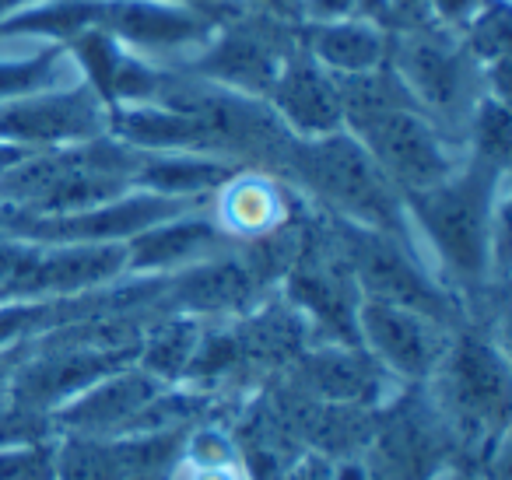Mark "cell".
Wrapping results in <instances>:
<instances>
[{
    "instance_id": "cell-1",
    "label": "cell",
    "mask_w": 512,
    "mask_h": 480,
    "mask_svg": "<svg viewBox=\"0 0 512 480\" xmlns=\"http://www.w3.org/2000/svg\"><path fill=\"white\" fill-rule=\"evenodd\" d=\"M505 172L463 158L442 183L404 197L418 253L460 302L491 288L495 235L505 221Z\"/></svg>"
},
{
    "instance_id": "cell-2",
    "label": "cell",
    "mask_w": 512,
    "mask_h": 480,
    "mask_svg": "<svg viewBox=\"0 0 512 480\" xmlns=\"http://www.w3.org/2000/svg\"><path fill=\"white\" fill-rule=\"evenodd\" d=\"M341 81L344 130L376 158L404 197L449 179L463 165L467 151L449 141L411 102L390 67L351 74Z\"/></svg>"
},
{
    "instance_id": "cell-3",
    "label": "cell",
    "mask_w": 512,
    "mask_h": 480,
    "mask_svg": "<svg viewBox=\"0 0 512 480\" xmlns=\"http://www.w3.org/2000/svg\"><path fill=\"white\" fill-rule=\"evenodd\" d=\"M278 179L306 193L330 218L414 242L404 193L386 179L376 158L348 130H334L313 141L292 137Z\"/></svg>"
},
{
    "instance_id": "cell-4",
    "label": "cell",
    "mask_w": 512,
    "mask_h": 480,
    "mask_svg": "<svg viewBox=\"0 0 512 480\" xmlns=\"http://www.w3.org/2000/svg\"><path fill=\"white\" fill-rule=\"evenodd\" d=\"M141 155L144 151L127 148L113 134L67 148L32 151L0 176V211L57 218L109 204L134 190Z\"/></svg>"
},
{
    "instance_id": "cell-5",
    "label": "cell",
    "mask_w": 512,
    "mask_h": 480,
    "mask_svg": "<svg viewBox=\"0 0 512 480\" xmlns=\"http://www.w3.org/2000/svg\"><path fill=\"white\" fill-rule=\"evenodd\" d=\"M386 67L397 74L411 102L463 148V134L474 106L481 102L484 71L463 50L460 36L449 29H400L390 32Z\"/></svg>"
},
{
    "instance_id": "cell-6",
    "label": "cell",
    "mask_w": 512,
    "mask_h": 480,
    "mask_svg": "<svg viewBox=\"0 0 512 480\" xmlns=\"http://www.w3.org/2000/svg\"><path fill=\"white\" fill-rule=\"evenodd\" d=\"M425 386L428 403L446 424L453 445L488 442L505 424L509 361L488 333L456 330Z\"/></svg>"
},
{
    "instance_id": "cell-7",
    "label": "cell",
    "mask_w": 512,
    "mask_h": 480,
    "mask_svg": "<svg viewBox=\"0 0 512 480\" xmlns=\"http://www.w3.org/2000/svg\"><path fill=\"white\" fill-rule=\"evenodd\" d=\"M330 235H334L362 298L404 305V309L425 312V316L460 330L463 302L432 274L414 242L372 232V228L351 225L341 218H330Z\"/></svg>"
},
{
    "instance_id": "cell-8",
    "label": "cell",
    "mask_w": 512,
    "mask_h": 480,
    "mask_svg": "<svg viewBox=\"0 0 512 480\" xmlns=\"http://www.w3.org/2000/svg\"><path fill=\"white\" fill-rule=\"evenodd\" d=\"M299 25L302 22L242 4L235 15L221 18L211 39L179 67L235 95L267 99L285 64L302 50Z\"/></svg>"
},
{
    "instance_id": "cell-9",
    "label": "cell",
    "mask_w": 512,
    "mask_h": 480,
    "mask_svg": "<svg viewBox=\"0 0 512 480\" xmlns=\"http://www.w3.org/2000/svg\"><path fill=\"white\" fill-rule=\"evenodd\" d=\"M221 18L176 0H92V29L127 53L162 67H179L211 39Z\"/></svg>"
},
{
    "instance_id": "cell-10",
    "label": "cell",
    "mask_w": 512,
    "mask_h": 480,
    "mask_svg": "<svg viewBox=\"0 0 512 480\" xmlns=\"http://www.w3.org/2000/svg\"><path fill=\"white\" fill-rule=\"evenodd\" d=\"M109 134V106L85 78L0 102V141L25 151L67 148Z\"/></svg>"
},
{
    "instance_id": "cell-11",
    "label": "cell",
    "mask_w": 512,
    "mask_h": 480,
    "mask_svg": "<svg viewBox=\"0 0 512 480\" xmlns=\"http://www.w3.org/2000/svg\"><path fill=\"white\" fill-rule=\"evenodd\" d=\"M453 326L404 309V305L362 298L358 305V344L400 382V386H425L439 368Z\"/></svg>"
},
{
    "instance_id": "cell-12",
    "label": "cell",
    "mask_w": 512,
    "mask_h": 480,
    "mask_svg": "<svg viewBox=\"0 0 512 480\" xmlns=\"http://www.w3.org/2000/svg\"><path fill=\"white\" fill-rule=\"evenodd\" d=\"M292 368L299 393L341 407L383 410L400 389V382L362 344H313L292 361Z\"/></svg>"
},
{
    "instance_id": "cell-13",
    "label": "cell",
    "mask_w": 512,
    "mask_h": 480,
    "mask_svg": "<svg viewBox=\"0 0 512 480\" xmlns=\"http://www.w3.org/2000/svg\"><path fill=\"white\" fill-rule=\"evenodd\" d=\"M165 382L151 379L141 365H123L88 386L81 396L50 414L53 435H88V438H120L134 435L144 410L165 393Z\"/></svg>"
},
{
    "instance_id": "cell-14",
    "label": "cell",
    "mask_w": 512,
    "mask_h": 480,
    "mask_svg": "<svg viewBox=\"0 0 512 480\" xmlns=\"http://www.w3.org/2000/svg\"><path fill=\"white\" fill-rule=\"evenodd\" d=\"M264 102L278 116L281 127L299 141H313V137L344 130L341 81L327 67L316 64L306 50H299L288 60Z\"/></svg>"
},
{
    "instance_id": "cell-15",
    "label": "cell",
    "mask_w": 512,
    "mask_h": 480,
    "mask_svg": "<svg viewBox=\"0 0 512 480\" xmlns=\"http://www.w3.org/2000/svg\"><path fill=\"white\" fill-rule=\"evenodd\" d=\"M228 246L232 242L214 225L207 204L176 214L169 221H158V225L144 228L130 242H123V249H127V274L134 277H172Z\"/></svg>"
},
{
    "instance_id": "cell-16",
    "label": "cell",
    "mask_w": 512,
    "mask_h": 480,
    "mask_svg": "<svg viewBox=\"0 0 512 480\" xmlns=\"http://www.w3.org/2000/svg\"><path fill=\"white\" fill-rule=\"evenodd\" d=\"M207 211L228 242L264 239L292 221V186L271 172L239 169L207 200Z\"/></svg>"
},
{
    "instance_id": "cell-17",
    "label": "cell",
    "mask_w": 512,
    "mask_h": 480,
    "mask_svg": "<svg viewBox=\"0 0 512 480\" xmlns=\"http://www.w3.org/2000/svg\"><path fill=\"white\" fill-rule=\"evenodd\" d=\"M302 50L327 67L334 78L376 71L386 64L390 32L362 18H341V22H302Z\"/></svg>"
},
{
    "instance_id": "cell-18",
    "label": "cell",
    "mask_w": 512,
    "mask_h": 480,
    "mask_svg": "<svg viewBox=\"0 0 512 480\" xmlns=\"http://www.w3.org/2000/svg\"><path fill=\"white\" fill-rule=\"evenodd\" d=\"M242 165L214 155H193V151H162V155H141L134 172V190L158 193L176 200H211Z\"/></svg>"
},
{
    "instance_id": "cell-19",
    "label": "cell",
    "mask_w": 512,
    "mask_h": 480,
    "mask_svg": "<svg viewBox=\"0 0 512 480\" xmlns=\"http://www.w3.org/2000/svg\"><path fill=\"white\" fill-rule=\"evenodd\" d=\"M204 326L207 319L190 316V312H158L148 330H144L134 365H141L151 379L165 382V386H179L193 354H197Z\"/></svg>"
},
{
    "instance_id": "cell-20",
    "label": "cell",
    "mask_w": 512,
    "mask_h": 480,
    "mask_svg": "<svg viewBox=\"0 0 512 480\" xmlns=\"http://www.w3.org/2000/svg\"><path fill=\"white\" fill-rule=\"evenodd\" d=\"M463 151L474 162L488 165L495 172L509 169V151H512V120H509V99L484 92L481 102L474 106L463 134Z\"/></svg>"
},
{
    "instance_id": "cell-21",
    "label": "cell",
    "mask_w": 512,
    "mask_h": 480,
    "mask_svg": "<svg viewBox=\"0 0 512 480\" xmlns=\"http://www.w3.org/2000/svg\"><path fill=\"white\" fill-rule=\"evenodd\" d=\"M0 480H57V435L0 445Z\"/></svg>"
},
{
    "instance_id": "cell-22",
    "label": "cell",
    "mask_w": 512,
    "mask_h": 480,
    "mask_svg": "<svg viewBox=\"0 0 512 480\" xmlns=\"http://www.w3.org/2000/svg\"><path fill=\"white\" fill-rule=\"evenodd\" d=\"M169 480H249L242 463H228V466H197V463H186L179 459L172 466V477Z\"/></svg>"
},
{
    "instance_id": "cell-23",
    "label": "cell",
    "mask_w": 512,
    "mask_h": 480,
    "mask_svg": "<svg viewBox=\"0 0 512 480\" xmlns=\"http://www.w3.org/2000/svg\"><path fill=\"white\" fill-rule=\"evenodd\" d=\"M29 347H32V337L18 340V344H11V347H4V351H0V410L11 407V379H15L18 365L25 361Z\"/></svg>"
},
{
    "instance_id": "cell-24",
    "label": "cell",
    "mask_w": 512,
    "mask_h": 480,
    "mask_svg": "<svg viewBox=\"0 0 512 480\" xmlns=\"http://www.w3.org/2000/svg\"><path fill=\"white\" fill-rule=\"evenodd\" d=\"M355 18V0H306L302 22H341Z\"/></svg>"
},
{
    "instance_id": "cell-25",
    "label": "cell",
    "mask_w": 512,
    "mask_h": 480,
    "mask_svg": "<svg viewBox=\"0 0 512 480\" xmlns=\"http://www.w3.org/2000/svg\"><path fill=\"white\" fill-rule=\"evenodd\" d=\"M355 18L372 22L379 29L390 32V18H393V0H355Z\"/></svg>"
},
{
    "instance_id": "cell-26",
    "label": "cell",
    "mask_w": 512,
    "mask_h": 480,
    "mask_svg": "<svg viewBox=\"0 0 512 480\" xmlns=\"http://www.w3.org/2000/svg\"><path fill=\"white\" fill-rule=\"evenodd\" d=\"M176 4H193V8H204L218 18H228L242 8V0H176Z\"/></svg>"
},
{
    "instance_id": "cell-27",
    "label": "cell",
    "mask_w": 512,
    "mask_h": 480,
    "mask_svg": "<svg viewBox=\"0 0 512 480\" xmlns=\"http://www.w3.org/2000/svg\"><path fill=\"white\" fill-rule=\"evenodd\" d=\"M432 480H474L470 473H435Z\"/></svg>"
}]
</instances>
